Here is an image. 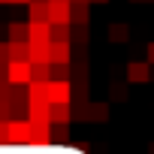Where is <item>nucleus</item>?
Wrapping results in <instances>:
<instances>
[{
  "mask_svg": "<svg viewBox=\"0 0 154 154\" xmlns=\"http://www.w3.org/2000/svg\"><path fill=\"white\" fill-rule=\"evenodd\" d=\"M9 3H30V0H9Z\"/></svg>",
  "mask_w": 154,
  "mask_h": 154,
  "instance_id": "21",
  "label": "nucleus"
},
{
  "mask_svg": "<svg viewBox=\"0 0 154 154\" xmlns=\"http://www.w3.org/2000/svg\"><path fill=\"white\" fill-rule=\"evenodd\" d=\"M30 21H48V0H30Z\"/></svg>",
  "mask_w": 154,
  "mask_h": 154,
  "instance_id": "11",
  "label": "nucleus"
},
{
  "mask_svg": "<svg viewBox=\"0 0 154 154\" xmlns=\"http://www.w3.org/2000/svg\"><path fill=\"white\" fill-rule=\"evenodd\" d=\"M30 82H51V63H30Z\"/></svg>",
  "mask_w": 154,
  "mask_h": 154,
  "instance_id": "10",
  "label": "nucleus"
},
{
  "mask_svg": "<svg viewBox=\"0 0 154 154\" xmlns=\"http://www.w3.org/2000/svg\"><path fill=\"white\" fill-rule=\"evenodd\" d=\"M3 142H9V139H6V121H0V145Z\"/></svg>",
  "mask_w": 154,
  "mask_h": 154,
  "instance_id": "17",
  "label": "nucleus"
},
{
  "mask_svg": "<svg viewBox=\"0 0 154 154\" xmlns=\"http://www.w3.org/2000/svg\"><path fill=\"white\" fill-rule=\"evenodd\" d=\"M127 33H130V30H127V24H112V27H109V36H112L115 42H124V39H127Z\"/></svg>",
  "mask_w": 154,
  "mask_h": 154,
  "instance_id": "16",
  "label": "nucleus"
},
{
  "mask_svg": "<svg viewBox=\"0 0 154 154\" xmlns=\"http://www.w3.org/2000/svg\"><path fill=\"white\" fill-rule=\"evenodd\" d=\"M148 60H151V63H154V42H151V45H148Z\"/></svg>",
  "mask_w": 154,
  "mask_h": 154,
  "instance_id": "18",
  "label": "nucleus"
},
{
  "mask_svg": "<svg viewBox=\"0 0 154 154\" xmlns=\"http://www.w3.org/2000/svg\"><path fill=\"white\" fill-rule=\"evenodd\" d=\"M48 3H69V0H48Z\"/></svg>",
  "mask_w": 154,
  "mask_h": 154,
  "instance_id": "20",
  "label": "nucleus"
},
{
  "mask_svg": "<svg viewBox=\"0 0 154 154\" xmlns=\"http://www.w3.org/2000/svg\"><path fill=\"white\" fill-rule=\"evenodd\" d=\"M51 42H69V24H51Z\"/></svg>",
  "mask_w": 154,
  "mask_h": 154,
  "instance_id": "14",
  "label": "nucleus"
},
{
  "mask_svg": "<svg viewBox=\"0 0 154 154\" xmlns=\"http://www.w3.org/2000/svg\"><path fill=\"white\" fill-rule=\"evenodd\" d=\"M48 60L51 63H69V42H51L48 45Z\"/></svg>",
  "mask_w": 154,
  "mask_h": 154,
  "instance_id": "7",
  "label": "nucleus"
},
{
  "mask_svg": "<svg viewBox=\"0 0 154 154\" xmlns=\"http://www.w3.org/2000/svg\"><path fill=\"white\" fill-rule=\"evenodd\" d=\"M6 139L15 142V145H30V121L9 118L6 121Z\"/></svg>",
  "mask_w": 154,
  "mask_h": 154,
  "instance_id": "3",
  "label": "nucleus"
},
{
  "mask_svg": "<svg viewBox=\"0 0 154 154\" xmlns=\"http://www.w3.org/2000/svg\"><path fill=\"white\" fill-rule=\"evenodd\" d=\"M0 3H9V0H0Z\"/></svg>",
  "mask_w": 154,
  "mask_h": 154,
  "instance_id": "22",
  "label": "nucleus"
},
{
  "mask_svg": "<svg viewBox=\"0 0 154 154\" xmlns=\"http://www.w3.org/2000/svg\"><path fill=\"white\" fill-rule=\"evenodd\" d=\"M6 82L30 85V60H6Z\"/></svg>",
  "mask_w": 154,
  "mask_h": 154,
  "instance_id": "1",
  "label": "nucleus"
},
{
  "mask_svg": "<svg viewBox=\"0 0 154 154\" xmlns=\"http://www.w3.org/2000/svg\"><path fill=\"white\" fill-rule=\"evenodd\" d=\"M27 54H30L27 42H9L6 45V60H27Z\"/></svg>",
  "mask_w": 154,
  "mask_h": 154,
  "instance_id": "9",
  "label": "nucleus"
},
{
  "mask_svg": "<svg viewBox=\"0 0 154 154\" xmlns=\"http://www.w3.org/2000/svg\"><path fill=\"white\" fill-rule=\"evenodd\" d=\"M51 142V121H30V145Z\"/></svg>",
  "mask_w": 154,
  "mask_h": 154,
  "instance_id": "4",
  "label": "nucleus"
},
{
  "mask_svg": "<svg viewBox=\"0 0 154 154\" xmlns=\"http://www.w3.org/2000/svg\"><path fill=\"white\" fill-rule=\"evenodd\" d=\"M69 3H91V0H69Z\"/></svg>",
  "mask_w": 154,
  "mask_h": 154,
  "instance_id": "19",
  "label": "nucleus"
},
{
  "mask_svg": "<svg viewBox=\"0 0 154 154\" xmlns=\"http://www.w3.org/2000/svg\"><path fill=\"white\" fill-rule=\"evenodd\" d=\"M72 3H48V24H69L72 21Z\"/></svg>",
  "mask_w": 154,
  "mask_h": 154,
  "instance_id": "5",
  "label": "nucleus"
},
{
  "mask_svg": "<svg viewBox=\"0 0 154 154\" xmlns=\"http://www.w3.org/2000/svg\"><path fill=\"white\" fill-rule=\"evenodd\" d=\"M69 9H72V21H79V24L88 21V3H72Z\"/></svg>",
  "mask_w": 154,
  "mask_h": 154,
  "instance_id": "15",
  "label": "nucleus"
},
{
  "mask_svg": "<svg viewBox=\"0 0 154 154\" xmlns=\"http://www.w3.org/2000/svg\"><path fill=\"white\" fill-rule=\"evenodd\" d=\"M27 42H51V24L48 21H30L27 24Z\"/></svg>",
  "mask_w": 154,
  "mask_h": 154,
  "instance_id": "6",
  "label": "nucleus"
},
{
  "mask_svg": "<svg viewBox=\"0 0 154 154\" xmlns=\"http://www.w3.org/2000/svg\"><path fill=\"white\" fill-rule=\"evenodd\" d=\"M9 42H27V24L12 21L9 24Z\"/></svg>",
  "mask_w": 154,
  "mask_h": 154,
  "instance_id": "13",
  "label": "nucleus"
},
{
  "mask_svg": "<svg viewBox=\"0 0 154 154\" xmlns=\"http://www.w3.org/2000/svg\"><path fill=\"white\" fill-rule=\"evenodd\" d=\"M45 97H48V103H69L72 100V85L66 79H51L45 85Z\"/></svg>",
  "mask_w": 154,
  "mask_h": 154,
  "instance_id": "2",
  "label": "nucleus"
},
{
  "mask_svg": "<svg viewBox=\"0 0 154 154\" xmlns=\"http://www.w3.org/2000/svg\"><path fill=\"white\" fill-rule=\"evenodd\" d=\"M69 115H72L69 103H51V109H48V121L51 124H66Z\"/></svg>",
  "mask_w": 154,
  "mask_h": 154,
  "instance_id": "8",
  "label": "nucleus"
},
{
  "mask_svg": "<svg viewBox=\"0 0 154 154\" xmlns=\"http://www.w3.org/2000/svg\"><path fill=\"white\" fill-rule=\"evenodd\" d=\"M127 79L130 82H148V63H130L127 66Z\"/></svg>",
  "mask_w": 154,
  "mask_h": 154,
  "instance_id": "12",
  "label": "nucleus"
}]
</instances>
